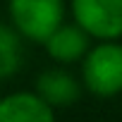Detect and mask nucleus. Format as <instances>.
Returning <instances> with one entry per match:
<instances>
[{
    "instance_id": "nucleus-3",
    "label": "nucleus",
    "mask_w": 122,
    "mask_h": 122,
    "mask_svg": "<svg viewBox=\"0 0 122 122\" xmlns=\"http://www.w3.org/2000/svg\"><path fill=\"white\" fill-rule=\"evenodd\" d=\"M74 22L96 41L122 38V0H70Z\"/></svg>"
},
{
    "instance_id": "nucleus-5",
    "label": "nucleus",
    "mask_w": 122,
    "mask_h": 122,
    "mask_svg": "<svg viewBox=\"0 0 122 122\" xmlns=\"http://www.w3.org/2000/svg\"><path fill=\"white\" fill-rule=\"evenodd\" d=\"M41 46L46 48L48 57L55 60L57 65H74V62H81V57L91 48V36L77 22L72 24L62 22Z\"/></svg>"
},
{
    "instance_id": "nucleus-1",
    "label": "nucleus",
    "mask_w": 122,
    "mask_h": 122,
    "mask_svg": "<svg viewBox=\"0 0 122 122\" xmlns=\"http://www.w3.org/2000/svg\"><path fill=\"white\" fill-rule=\"evenodd\" d=\"M81 86L96 98H115L122 93V43L98 41L81 57Z\"/></svg>"
},
{
    "instance_id": "nucleus-2",
    "label": "nucleus",
    "mask_w": 122,
    "mask_h": 122,
    "mask_svg": "<svg viewBox=\"0 0 122 122\" xmlns=\"http://www.w3.org/2000/svg\"><path fill=\"white\" fill-rule=\"evenodd\" d=\"M10 24L24 41L43 43L65 22V0H7Z\"/></svg>"
},
{
    "instance_id": "nucleus-4",
    "label": "nucleus",
    "mask_w": 122,
    "mask_h": 122,
    "mask_svg": "<svg viewBox=\"0 0 122 122\" xmlns=\"http://www.w3.org/2000/svg\"><path fill=\"white\" fill-rule=\"evenodd\" d=\"M48 105L53 108H67L74 105L81 98V79H77L67 65H57V67H48L36 77V89H34Z\"/></svg>"
},
{
    "instance_id": "nucleus-6",
    "label": "nucleus",
    "mask_w": 122,
    "mask_h": 122,
    "mask_svg": "<svg viewBox=\"0 0 122 122\" xmlns=\"http://www.w3.org/2000/svg\"><path fill=\"white\" fill-rule=\"evenodd\" d=\"M0 122H55V108L36 91H12L0 96Z\"/></svg>"
},
{
    "instance_id": "nucleus-7",
    "label": "nucleus",
    "mask_w": 122,
    "mask_h": 122,
    "mask_svg": "<svg viewBox=\"0 0 122 122\" xmlns=\"http://www.w3.org/2000/svg\"><path fill=\"white\" fill-rule=\"evenodd\" d=\"M24 62V38L12 24H0V81L15 77Z\"/></svg>"
}]
</instances>
